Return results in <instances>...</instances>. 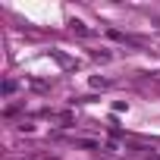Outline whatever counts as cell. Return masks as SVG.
I'll return each instance as SVG.
<instances>
[{
    "instance_id": "5b68a950",
    "label": "cell",
    "mask_w": 160,
    "mask_h": 160,
    "mask_svg": "<svg viewBox=\"0 0 160 160\" xmlns=\"http://www.w3.org/2000/svg\"><path fill=\"white\" fill-rule=\"evenodd\" d=\"M113 110H116V113H122V110H129V104H126V101H116V104H113Z\"/></svg>"
},
{
    "instance_id": "277c9868",
    "label": "cell",
    "mask_w": 160,
    "mask_h": 160,
    "mask_svg": "<svg viewBox=\"0 0 160 160\" xmlns=\"http://www.w3.org/2000/svg\"><path fill=\"white\" fill-rule=\"evenodd\" d=\"M91 88H107V78H98V75H94V78H91Z\"/></svg>"
},
{
    "instance_id": "7a4b0ae2",
    "label": "cell",
    "mask_w": 160,
    "mask_h": 160,
    "mask_svg": "<svg viewBox=\"0 0 160 160\" xmlns=\"http://www.w3.org/2000/svg\"><path fill=\"white\" fill-rule=\"evenodd\" d=\"M16 88H19V85H16V82H13V78H7V82H3V94H13V91H16Z\"/></svg>"
},
{
    "instance_id": "3957f363",
    "label": "cell",
    "mask_w": 160,
    "mask_h": 160,
    "mask_svg": "<svg viewBox=\"0 0 160 160\" xmlns=\"http://www.w3.org/2000/svg\"><path fill=\"white\" fill-rule=\"evenodd\" d=\"M94 60H98V63H110V53H107V50H98Z\"/></svg>"
},
{
    "instance_id": "6da1fadb",
    "label": "cell",
    "mask_w": 160,
    "mask_h": 160,
    "mask_svg": "<svg viewBox=\"0 0 160 160\" xmlns=\"http://www.w3.org/2000/svg\"><path fill=\"white\" fill-rule=\"evenodd\" d=\"M69 25H72V32H78V35H85V38H88V35H91V28H88V25H85V22H78V19H72V22H69Z\"/></svg>"
}]
</instances>
